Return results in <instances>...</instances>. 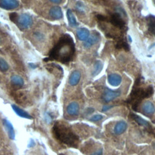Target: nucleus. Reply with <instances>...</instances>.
I'll use <instances>...</instances> for the list:
<instances>
[{"instance_id": "obj_16", "label": "nucleus", "mask_w": 155, "mask_h": 155, "mask_svg": "<svg viewBox=\"0 0 155 155\" xmlns=\"http://www.w3.org/2000/svg\"><path fill=\"white\" fill-rule=\"evenodd\" d=\"M67 18H68V20L70 25L72 27H76L78 24L72 12L70 10H68L67 12Z\"/></svg>"}, {"instance_id": "obj_11", "label": "nucleus", "mask_w": 155, "mask_h": 155, "mask_svg": "<svg viewBox=\"0 0 155 155\" xmlns=\"http://www.w3.org/2000/svg\"><path fill=\"white\" fill-rule=\"evenodd\" d=\"M142 111L147 114H153L155 112V107L150 101H146L142 105Z\"/></svg>"}, {"instance_id": "obj_27", "label": "nucleus", "mask_w": 155, "mask_h": 155, "mask_svg": "<svg viewBox=\"0 0 155 155\" xmlns=\"http://www.w3.org/2000/svg\"><path fill=\"white\" fill-rule=\"evenodd\" d=\"M154 148H155V143L154 144Z\"/></svg>"}, {"instance_id": "obj_21", "label": "nucleus", "mask_w": 155, "mask_h": 155, "mask_svg": "<svg viewBox=\"0 0 155 155\" xmlns=\"http://www.w3.org/2000/svg\"><path fill=\"white\" fill-rule=\"evenodd\" d=\"M148 27L150 31L155 36V20L152 19L149 24H148Z\"/></svg>"}, {"instance_id": "obj_23", "label": "nucleus", "mask_w": 155, "mask_h": 155, "mask_svg": "<svg viewBox=\"0 0 155 155\" xmlns=\"http://www.w3.org/2000/svg\"><path fill=\"white\" fill-rule=\"evenodd\" d=\"M102 118H103L102 115H101V114H95V115L91 117L90 118V120L93 121V122H96V121L101 120Z\"/></svg>"}, {"instance_id": "obj_24", "label": "nucleus", "mask_w": 155, "mask_h": 155, "mask_svg": "<svg viewBox=\"0 0 155 155\" xmlns=\"http://www.w3.org/2000/svg\"><path fill=\"white\" fill-rule=\"evenodd\" d=\"M112 107H113L112 105H105L102 107V111H106L110 110V108H111Z\"/></svg>"}, {"instance_id": "obj_12", "label": "nucleus", "mask_w": 155, "mask_h": 155, "mask_svg": "<svg viewBox=\"0 0 155 155\" xmlns=\"http://www.w3.org/2000/svg\"><path fill=\"white\" fill-rule=\"evenodd\" d=\"M50 15L54 19H59L62 18V12L58 6H54L50 10Z\"/></svg>"}, {"instance_id": "obj_8", "label": "nucleus", "mask_w": 155, "mask_h": 155, "mask_svg": "<svg viewBox=\"0 0 155 155\" xmlns=\"http://www.w3.org/2000/svg\"><path fill=\"white\" fill-rule=\"evenodd\" d=\"M108 81L111 85L113 87H117L120 84L122 81V78L120 75L117 74H110L108 75Z\"/></svg>"}, {"instance_id": "obj_19", "label": "nucleus", "mask_w": 155, "mask_h": 155, "mask_svg": "<svg viewBox=\"0 0 155 155\" xmlns=\"http://www.w3.org/2000/svg\"><path fill=\"white\" fill-rule=\"evenodd\" d=\"M132 117H133V119L139 125H143V126H148L149 124H148V122L147 121H146L145 119H143V118L140 117V116H137V115H136V114H132Z\"/></svg>"}, {"instance_id": "obj_18", "label": "nucleus", "mask_w": 155, "mask_h": 155, "mask_svg": "<svg viewBox=\"0 0 155 155\" xmlns=\"http://www.w3.org/2000/svg\"><path fill=\"white\" fill-rule=\"evenodd\" d=\"M103 68V64L101 61H97L96 62L94 66V70L92 72L93 76H96L102 70Z\"/></svg>"}, {"instance_id": "obj_6", "label": "nucleus", "mask_w": 155, "mask_h": 155, "mask_svg": "<svg viewBox=\"0 0 155 155\" xmlns=\"http://www.w3.org/2000/svg\"><path fill=\"white\" fill-rule=\"evenodd\" d=\"M100 38V36L97 33H92L88 38L85 40L84 42V47L86 48H89L97 43Z\"/></svg>"}, {"instance_id": "obj_17", "label": "nucleus", "mask_w": 155, "mask_h": 155, "mask_svg": "<svg viewBox=\"0 0 155 155\" xmlns=\"http://www.w3.org/2000/svg\"><path fill=\"white\" fill-rule=\"evenodd\" d=\"M11 81L13 84L19 87H22L24 83L23 79L18 75L12 76L11 77Z\"/></svg>"}, {"instance_id": "obj_2", "label": "nucleus", "mask_w": 155, "mask_h": 155, "mask_svg": "<svg viewBox=\"0 0 155 155\" xmlns=\"http://www.w3.org/2000/svg\"><path fill=\"white\" fill-rule=\"evenodd\" d=\"M55 137L69 146H75L78 141V137L70 128L63 124L56 123L53 128Z\"/></svg>"}, {"instance_id": "obj_9", "label": "nucleus", "mask_w": 155, "mask_h": 155, "mask_svg": "<svg viewBox=\"0 0 155 155\" xmlns=\"http://www.w3.org/2000/svg\"><path fill=\"white\" fill-rule=\"evenodd\" d=\"M81 79V73L78 70H75L73 71L69 78L68 82L71 86L76 85Z\"/></svg>"}, {"instance_id": "obj_28", "label": "nucleus", "mask_w": 155, "mask_h": 155, "mask_svg": "<svg viewBox=\"0 0 155 155\" xmlns=\"http://www.w3.org/2000/svg\"><path fill=\"white\" fill-rule=\"evenodd\" d=\"M154 3H155V0H154Z\"/></svg>"}, {"instance_id": "obj_3", "label": "nucleus", "mask_w": 155, "mask_h": 155, "mask_svg": "<svg viewBox=\"0 0 155 155\" xmlns=\"http://www.w3.org/2000/svg\"><path fill=\"white\" fill-rule=\"evenodd\" d=\"M17 23L19 27L23 29L28 28L31 27L33 24V21L30 16L27 14H22L18 17Z\"/></svg>"}, {"instance_id": "obj_15", "label": "nucleus", "mask_w": 155, "mask_h": 155, "mask_svg": "<svg viewBox=\"0 0 155 155\" xmlns=\"http://www.w3.org/2000/svg\"><path fill=\"white\" fill-rule=\"evenodd\" d=\"M4 125L7 130L8 134L10 139L13 140L15 137V131H14V128L13 127L12 124L7 120H4Z\"/></svg>"}, {"instance_id": "obj_26", "label": "nucleus", "mask_w": 155, "mask_h": 155, "mask_svg": "<svg viewBox=\"0 0 155 155\" xmlns=\"http://www.w3.org/2000/svg\"><path fill=\"white\" fill-rule=\"evenodd\" d=\"M51 2L54 3V4H59L61 2V0H49Z\"/></svg>"}, {"instance_id": "obj_7", "label": "nucleus", "mask_w": 155, "mask_h": 155, "mask_svg": "<svg viewBox=\"0 0 155 155\" xmlns=\"http://www.w3.org/2000/svg\"><path fill=\"white\" fill-rule=\"evenodd\" d=\"M67 111L71 116H77L79 112V105L76 102H72L67 107Z\"/></svg>"}, {"instance_id": "obj_20", "label": "nucleus", "mask_w": 155, "mask_h": 155, "mask_svg": "<svg viewBox=\"0 0 155 155\" xmlns=\"http://www.w3.org/2000/svg\"><path fill=\"white\" fill-rule=\"evenodd\" d=\"M9 67L7 62L2 58H0V70L2 72H5L8 70Z\"/></svg>"}, {"instance_id": "obj_10", "label": "nucleus", "mask_w": 155, "mask_h": 155, "mask_svg": "<svg viewBox=\"0 0 155 155\" xmlns=\"http://www.w3.org/2000/svg\"><path fill=\"white\" fill-rule=\"evenodd\" d=\"M127 128V124L123 120L118 122L114 126V132L116 134L119 135L123 133Z\"/></svg>"}, {"instance_id": "obj_5", "label": "nucleus", "mask_w": 155, "mask_h": 155, "mask_svg": "<svg viewBox=\"0 0 155 155\" xmlns=\"http://www.w3.org/2000/svg\"><path fill=\"white\" fill-rule=\"evenodd\" d=\"M19 2L18 0H0V7L5 10H12L18 8Z\"/></svg>"}, {"instance_id": "obj_22", "label": "nucleus", "mask_w": 155, "mask_h": 155, "mask_svg": "<svg viewBox=\"0 0 155 155\" xmlns=\"http://www.w3.org/2000/svg\"><path fill=\"white\" fill-rule=\"evenodd\" d=\"M18 15L16 13H12L9 15V18L10 19L14 22H16L17 23V21H18Z\"/></svg>"}, {"instance_id": "obj_14", "label": "nucleus", "mask_w": 155, "mask_h": 155, "mask_svg": "<svg viewBox=\"0 0 155 155\" xmlns=\"http://www.w3.org/2000/svg\"><path fill=\"white\" fill-rule=\"evenodd\" d=\"M77 36L79 39L81 41H85L90 35V32L88 29L85 28H81L77 30Z\"/></svg>"}, {"instance_id": "obj_13", "label": "nucleus", "mask_w": 155, "mask_h": 155, "mask_svg": "<svg viewBox=\"0 0 155 155\" xmlns=\"http://www.w3.org/2000/svg\"><path fill=\"white\" fill-rule=\"evenodd\" d=\"M12 107L13 110V111L20 117H23V118H26V119H32V117L26 111H25L24 110H23L22 109H21V108L18 107V106H16V105H12Z\"/></svg>"}, {"instance_id": "obj_4", "label": "nucleus", "mask_w": 155, "mask_h": 155, "mask_svg": "<svg viewBox=\"0 0 155 155\" xmlns=\"http://www.w3.org/2000/svg\"><path fill=\"white\" fill-rule=\"evenodd\" d=\"M120 94V91L119 90H112L108 88H106L102 94V99L103 100L106 102H110L116 97H119Z\"/></svg>"}, {"instance_id": "obj_1", "label": "nucleus", "mask_w": 155, "mask_h": 155, "mask_svg": "<svg viewBox=\"0 0 155 155\" xmlns=\"http://www.w3.org/2000/svg\"><path fill=\"white\" fill-rule=\"evenodd\" d=\"M74 53V45L69 35L62 37L50 53L49 60H57L63 63L71 60Z\"/></svg>"}, {"instance_id": "obj_25", "label": "nucleus", "mask_w": 155, "mask_h": 155, "mask_svg": "<svg viewBox=\"0 0 155 155\" xmlns=\"http://www.w3.org/2000/svg\"><path fill=\"white\" fill-rule=\"evenodd\" d=\"M102 149H101V150H99L98 151L93 153L91 155H102Z\"/></svg>"}]
</instances>
